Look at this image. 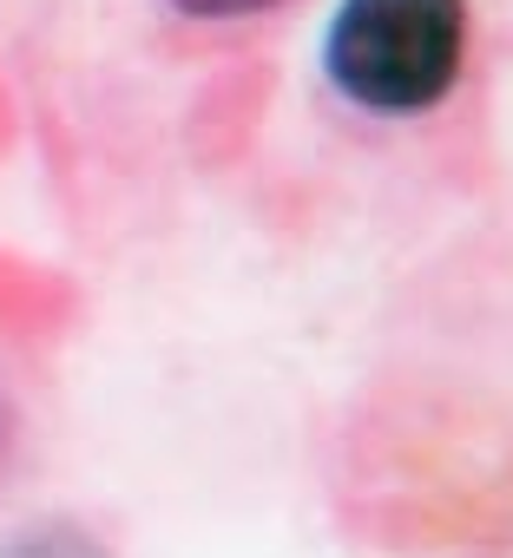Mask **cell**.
<instances>
[{
	"label": "cell",
	"mask_w": 513,
	"mask_h": 558,
	"mask_svg": "<svg viewBox=\"0 0 513 558\" xmlns=\"http://www.w3.org/2000/svg\"><path fill=\"white\" fill-rule=\"evenodd\" d=\"M474 60V0H336L317 73L330 99L375 125L441 112Z\"/></svg>",
	"instance_id": "6da1fadb"
},
{
	"label": "cell",
	"mask_w": 513,
	"mask_h": 558,
	"mask_svg": "<svg viewBox=\"0 0 513 558\" xmlns=\"http://www.w3.org/2000/svg\"><path fill=\"white\" fill-rule=\"evenodd\" d=\"M290 0H165V14L184 27H250V21H271Z\"/></svg>",
	"instance_id": "7a4b0ae2"
},
{
	"label": "cell",
	"mask_w": 513,
	"mask_h": 558,
	"mask_svg": "<svg viewBox=\"0 0 513 558\" xmlns=\"http://www.w3.org/2000/svg\"><path fill=\"white\" fill-rule=\"evenodd\" d=\"M0 558H106V545L93 532H80V525H34V532H21Z\"/></svg>",
	"instance_id": "3957f363"
},
{
	"label": "cell",
	"mask_w": 513,
	"mask_h": 558,
	"mask_svg": "<svg viewBox=\"0 0 513 558\" xmlns=\"http://www.w3.org/2000/svg\"><path fill=\"white\" fill-rule=\"evenodd\" d=\"M14 447H21V408H14L8 381H0V466L14 460Z\"/></svg>",
	"instance_id": "277c9868"
}]
</instances>
